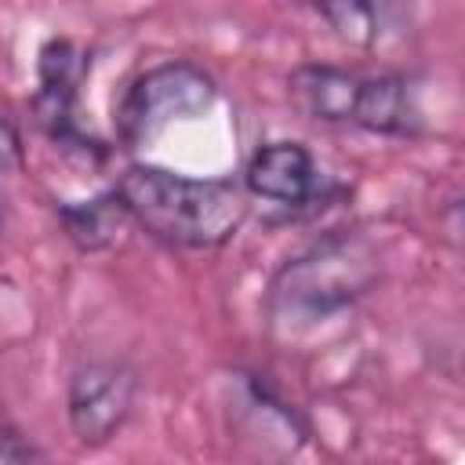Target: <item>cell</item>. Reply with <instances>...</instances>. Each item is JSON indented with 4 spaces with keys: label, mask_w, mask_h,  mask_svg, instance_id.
<instances>
[{
    "label": "cell",
    "mask_w": 465,
    "mask_h": 465,
    "mask_svg": "<svg viewBox=\"0 0 465 465\" xmlns=\"http://www.w3.org/2000/svg\"><path fill=\"white\" fill-rule=\"evenodd\" d=\"M54 214H58L62 236L84 254H98V251L116 247L124 240L127 225H134L127 207H124V200H120V193H116V185L105 189V193H94L87 200L58 203Z\"/></svg>",
    "instance_id": "9c48e42d"
},
{
    "label": "cell",
    "mask_w": 465,
    "mask_h": 465,
    "mask_svg": "<svg viewBox=\"0 0 465 465\" xmlns=\"http://www.w3.org/2000/svg\"><path fill=\"white\" fill-rule=\"evenodd\" d=\"M309 4H312V0H309Z\"/></svg>",
    "instance_id": "9a60e30c"
},
{
    "label": "cell",
    "mask_w": 465,
    "mask_h": 465,
    "mask_svg": "<svg viewBox=\"0 0 465 465\" xmlns=\"http://www.w3.org/2000/svg\"><path fill=\"white\" fill-rule=\"evenodd\" d=\"M36 458H44V450L18 429V421L0 403V461H36Z\"/></svg>",
    "instance_id": "8fae6325"
},
{
    "label": "cell",
    "mask_w": 465,
    "mask_h": 465,
    "mask_svg": "<svg viewBox=\"0 0 465 465\" xmlns=\"http://www.w3.org/2000/svg\"><path fill=\"white\" fill-rule=\"evenodd\" d=\"M214 102H218V84L203 65L185 58H167L160 65H149L124 87L116 102L113 113L116 142L124 149H142L153 138H160L171 124L200 120L203 113H211Z\"/></svg>",
    "instance_id": "3957f363"
},
{
    "label": "cell",
    "mask_w": 465,
    "mask_h": 465,
    "mask_svg": "<svg viewBox=\"0 0 465 465\" xmlns=\"http://www.w3.org/2000/svg\"><path fill=\"white\" fill-rule=\"evenodd\" d=\"M25 163V142H22V127L15 120V113L7 105H0V174H15Z\"/></svg>",
    "instance_id": "7c38bea8"
},
{
    "label": "cell",
    "mask_w": 465,
    "mask_h": 465,
    "mask_svg": "<svg viewBox=\"0 0 465 465\" xmlns=\"http://www.w3.org/2000/svg\"><path fill=\"white\" fill-rule=\"evenodd\" d=\"M243 193L280 203L287 211L312 203L320 193V171L312 153L294 138L262 142L243 163Z\"/></svg>",
    "instance_id": "8992f818"
},
{
    "label": "cell",
    "mask_w": 465,
    "mask_h": 465,
    "mask_svg": "<svg viewBox=\"0 0 465 465\" xmlns=\"http://www.w3.org/2000/svg\"><path fill=\"white\" fill-rule=\"evenodd\" d=\"M312 7L352 47H371L381 33V0H312Z\"/></svg>",
    "instance_id": "30bf717a"
},
{
    "label": "cell",
    "mask_w": 465,
    "mask_h": 465,
    "mask_svg": "<svg viewBox=\"0 0 465 465\" xmlns=\"http://www.w3.org/2000/svg\"><path fill=\"white\" fill-rule=\"evenodd\" d=\"M385 272V258L374 236L360 229H334L287 258L265 291V312L276 327H312L352 309L367 298Z\"/></svg>",
    "instance_id": "7a4b0ae2"
},
{
    "label": "cell",
    "mask_w": 465,
    "mask_h": 465,
    "mask_svg": "<svg viewBox=\"0 0 465 465\" xmlns=\"http://www.w3.org/2000/svg\"><path fill=\"white\" fill-rule=\"evenodd\" d=\"M116 193L138 229L178 251L225 247L247 222V193L232 178H193L160 163H131Z\"/></svg>",
    "instance_id": "6da1fadb"
},
{
    "label": "cell",
    "mask_w": 465,
    "mask_h": 465,
    "mask_svg": "<svg viewBox=\"0 0 465 465\" xmlns=\"http://www.w3.org/2000/svg\"><path fill=\"white\" fill-rule=\"evenodd\" d=\"M138 371L124 360H84L65 381V418L80 447H105L131 418Z\"/></svg>",
    "instance_id": "5b68a950"
},
{
    "label": "cell",
    "mask_w": 465,
    "mask_h": 465,
    "mask_svg": "<svg viewBox=\"0 0 465 465\" xmlns=\"http://www.w3.org/2000/svg\"><path fill=\"white\" fill-rule=\"evenodd\" d=\"M440 218H443V229H447V240H450V247L458 251V247H461V200H458V196H450Z\"/></svg>",
    "instance_id": "4fadbf2b"
},
{
    "label": "cell",
    "mask_w": 465,
    "mask_h": 465,
    "mask_svg": "<svg viewBox=\"0 0 465 465\" xmlns=\"http://www.w3.org/2000/svg\"><path fill=\"white\" fill-rule=\"evenodd\" d=\"M352 124L360 131H371L381 138H418L421 134V109L414 102L411 80L403 73L360 76Z\"/></svg>",
    "instance_id": "ba28073f"
},
{
    "label": "cell",
    "mask_w": 465,
    "mask_h": 465,
    "mask_svg": "<svg viewBox=\"0 0 465 465\" xmlns=\"http://www.w3.org/2000/svg\"><path fill=\"white\" fill-rule=\"evenodd\" d=\"M360 94V73L327 65V62H302L287 76L291 105L316 124H352Z\"/></svg>",
    "instance_id": "52a82bcc"
},
{
    "label": "cell",
    "mask_w": 465,
    "mask_h": 465,
    "mask_svg": "<svg viewBox=\"0 0 465 465\" xmlns=\"http://www.w3.org/2000/svg\"><path fill=\"white\" fill-rule=\"evenodd\" d=\"M91 69V54L65 40V36H54L40 47V58H36V91H33V120L36 127L65 153L87 160V163H102L105 160V145L84 131L80 116H76V105H80V87H84V76Z\"/></svg>",
    "instance_id": "277c9868"
},
{
    "label": "cell",
    "mask_w": 465,
    "mask_h": 465,
    "mask_svg": "<svg viewBox=\"0 0 465 465\" xmlns=\"http://www.w3.org/2000/svg\"><path fill=\"white\" fill-rule=\"evenodd\" d=\"M0 232H4V196H0Z\"/></svg>",
    "instance_id": "5bb4252c"
}]
</instances>
